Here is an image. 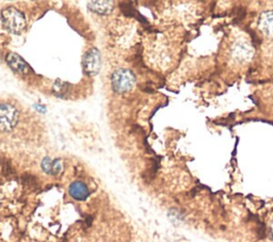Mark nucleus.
Returning a JSON list of instances; mask_svg holds the SVG:
<instances>
[{
    "instance_id": "obj_10",
    "label": "nucleus",
    "mask_w": 273,
    "mask_h": 242,
    "mask_svg": "<svg viewBox=\"0 0 273 242\" xmlns=\"http://www.w3.org/2000/svg\"><path fill=\"white\" fill-rule=\"evenodd\" d=\"M42 168L47 174L50 175H58L62 170L61 161L59 159H56V160H51L50 158H45L42 162Z\"/></svg>"
},
{
    "instance_id": "obj_9",
    "label": "nucleus",
    "mask_w": 273,
    "mask_h": 242,
    "mask_svg": "<svg viewBox=\"0 0 273 242\" xmlns=\"http://www.w3.org/2000/svg\"><path fill=\"white\" fill-rule=\"evenodd\" d=\"M89 9L94 13L106 15L113 10V2L111 1H91L89 2Z\"/></svg>"
},
{
    "instance_id": "obj_1",
    "label": "nucleus",
    "mask_w": 273,
    "mask_h": 242,
    "mask_svg": "<svg viewBox=\"0 0 273 242\" xmlns=\"http://www.w3.org/2000/svg\"><path fill=\"white\" fill-rule=\"evenodd\" d=\"M4 28L14 34H19L26 28V17L14 7H7L1 12Z\"/></svg>"
},
{
    "instance_id": "obj_7",
    "label": "nucleus",
    "mask_w": 273,
    "mask_h": 242,
    "mask_svg": "<svg viewBox=\"0 0 273 242\" xmlns=\"http://www.w3.org/2000/svg\"><path fill=\"white\" fill-rule=\"evenodd\" d=\"M7 62L9 64V66L12 68L14 72L19 74H26L27 70L30 69V67H29V66L26 63L24 59L17 54H14V52L8 55Z\"/></svg>"
},
{
    "instance_id": "obj_6",
    "label": "nucleus",
    "mask_w": 273,
    "mask_h": 242,
    "mask_svg": "<svg viewBox=\"0 0 273 242\" xmlns=\"http://www.w3.org/2000/svg\"><path fill=\"white\" fill-rule=\"evenodd\" d=\"M258 28L267 39L273 40V11L264 12L258 21Z\"/></svg>"
},
{
    "instance_id": "obj_8",
    "label": "nucleus",
    "mask_w": 273,
    "mask_h": 242,
    "mask_svg": "<svg viewBox=\"0 0 273 242\" xmlns=\"http://www.w3.org/2000/svg\"><path fill=\"white\" fill-rule=\"evenodd\" d=\"M68 193L74 199L76 200H84L89 197V189L84 182L81 181H75L69 186L68 188Z\"/></svg>"
},
{
    "instance_id": "obj_11",
    "label": "nucleus",
    "mask_w": 273,
    "mask_h": 242,
    "mask_svg": "<svg viewBox=\"0 0 273 242\" xmlns=\"http://www.w3.org/2000/svg\"><path fill=\"white\" fill-rule=\"evenodd\" d=\"M272 237H273V226H272Z\"/></svg>"
},
{
    "instance_id": "obj_4",
    "label": "nucleus",
    "mask_w": 273,
    "mask_h": 242,
    "mask_svg": "<svg viewBox=\"0 0 273 242\" xmlns=\"http://www.w3.org/2000/svg\"><path fill=\"white\" fill-rule=\"evenodd\" d=\"M101 54L96 48H91L85 52L84 57V68L86 74L90 76H94L98 74L101 69Z\"/></svg>"
},
{
    "instance_id": "obj_5",
    "label": "nucleus",
    "mask_w": 273,
    "mask_h": 242,
    "mask_svg": "<svg viewBox=\"0 0 273 242\" xmlns=\"http://www.w3.org/2000/svg\"><path fill=\"white\" fill-rule=\"evenodd\" d=\"M252 56V47L246 42H237L231 48V57L237 62H246Z\"/></svg>"
},
{
    "instance_id": "obj_2",
    "label": "nucleus",
    "mask_w": 273,
    "mask_h": 242,
    "mask_svg": "<svg viewBox=\"0 0 273 242\" xmlns=\"http://www.w3.org/2000/svg\"><path fill=\"white\" fill-rule=\"evenodd\" d=\"M111 85L114 92L123 94L132 90L136 85V77L130 69L119 68L111 76Z\"/></svg>"
},
{
    "instance_id": "obj_3",
    "label": "nucleus",
    "mask_w": 273,
    "mask_h": 242,
    "mask_svg": "<svg viewBox=\"0 0 273 242\" xmlns=\"http://www.w3.org/2000/svg\"><path fill=\"white\" fill-rule=\"evenodd\" d=\"M20 113L14 106L8 103L0 104V132H9L16 127Z\"/></svg>"
}]
</instances>
